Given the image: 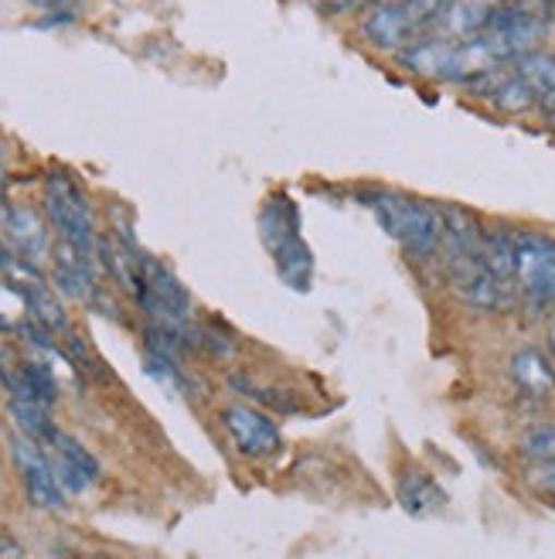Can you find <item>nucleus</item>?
<instances>
[{
    "mask_svg": "<svg viewBox=\"0 0 555 559\" xmlns=\"http://www.w3.org/2000/svg\"><path fill=\"white\" fill-rule=\"evenodd\" d=\"M365 202L375 212L378 226L396 242H402L412 257L439 253V242H443L439 205L412 199V194H396V191H375Z\"/></svg>",
    "mask_w": 555,
    "mask_h": 559,
    "instance_id": "1",
    "label": "nucleus"
},
{
    "mask_svg": "<svg viewBox=\"0 0 555 559\" xmlns=\"http://www.w3.org/2000/svg\"><path fill=\"white\" fill-rule=\"evenodd\" d=\"M45 212L48 222L59 233V239L72 242L79 253L96 257V222H93V205L82 194V188L72 181L65 171H48L45 178Z\"/></svg>",
    "mask_w": 555,
    "mask_h": 559,
    "instance_id": "2",
    "label": "nucleus"
},
{
    "mask_svg": "<svg viewBox=\"0 0 555 559\" xmlns=\"http://www.w3.org/2000/svg\"><path fill=\"white\" fill-rule=\"evenodd\" d=\"M515 287L535 314L555 304V239L545 233H515Z\"/></svg>",
    "mask_w": 555,
    "mask_h": 559,
    "instance_id": "3",
    "label": "nucleus"
},
{
    "mask_svg": "<svg viewBox=\"0 0 555 559\" xmlns=\"http://www.w3.org/2000/svg\"><path fill=\"white\" fill-rule=\"evenodd\" d=\"M141 304V311L154 321H191V294L181 280L174 276L171 266L147 257L141 260V290L133 297Z\"/></svg>",
    "mask_w": 555,
    "mask_h": 559,
    "instance_id": "4",
    "label": "nucleus"
},
{
    "mask_svg": "<svg viewBox=\"0 0 555 559\" xmlns=\"http://www.w3.org/2000/svg\"><path fill=\"white\" fill-rule=\"evenodd\" d=\"M221 427L229 430L236 451L242 457H253V461H263L269 454L280 451V430H276L273 419L256 409V406H245V403H236V406H226L221 409Z\"/></svg>",
    "mask_w": 555,
    "mask_h": 559,
    "instance_id": "5",
    "label": "nucleus"
},
{
    "mask_svg": "<svg viewBox=\"0 0 555 559\" xmlns=\"http://www.w3.org/2000/svg\"><path fill=\"white\" fill-rule=\"evenodd\" d=\"M11 451H14V461L21 467L24 491H27V498H32V506H38V509H62L65 506V491L59 488V481H55L45 447L17 433L14 443H11Z\"/></svg>",
    "mask_w": 555,
    "mask_h": 559,
    "instance_id": "6",
    "label": "nucleus"
},
{
    "mask_svg": "<svg viewBox=\"0 0 555 559\" xmlns=\"http://www.w3.org/2000/svg\"><path fill=\"white\" fill-rule=\"evenodd\" d=\"M0 236L17 260L38 263L48 253V226L32 205H8L0 215Z\"/></svg>",
    "mask_w": 555,
    "mask_h": 559,
    "instance_id": "7",
    "label": "nucleus"
},
{
    "mask_svg": "<svg viewBox=\"0 0 555 559\" xmlns=\"http://www.w3.org/2000/svg\"><path fill=\"white\" fill-rule=\"evenodd\" d=\"M362 35L369 45L382 51H402L406 45L415 41L409 21L402 17L399 4H372V11L362 21Z\"/></svg>",
    "mask_w": 555,
    "mask_h": 559,
    "instance_id": "8",
    "label": "nucleus"
},
{
    "mask_svg": "<svg viewBox=\"0 0 555 559\" xmlns=\"http://www.w3.org/2000/svg\"><path fill=\"white\" fill-rule=\"evenodd\" d=\"M450 59H454V41L439 38V35L415 38L412 45H406L399 51V66L415 75H423V79H447Z\"/></svg>",
    "mask_w": 555,
    "mask_h": 559,
    "instance_id": "9",
    "label": "nucleus"
},
{
    "mask_svg": "<svg viewBox=\"0 0 555 559\" xmlns=\"http://www.w3.org/2000/svg\"><path fill=\"white\" fill-rule=\"evenodd\" d=\"M511 379L524 396L532 400H548L555 393V369L552 358L539 348H521L511 355Z\"/></svg>",
    "mask_w": 555,
    "mask_h": 559,
    "instance_id": "10",
    "label": "nucleus"
},
{
    "mask_svg": "<svg viewBox=\"0 0 555 559\" xmlns=\"http://www.w3.org/2000/svg\"><path fill=\"white\" fill-rule=\"evenodd\" d=\"M293 236H300V212L287 194H273L260 212V239L266 246V253L273 257Z\"/></svg>",
    "mask_w": 555,
    "mask_h": 559,
    "instance_id": "11",
    "label": "nucleus"
},
{
    "mask_svg": "<svg viewBox=\"0 0 555 559\" xmlns=\"http://www.w3.org/2000/svg\"><path fill=\"white\" fill-rule=\"evenodd\" d=\"M511 72L521 79V86L535 96V103H555V55L552 51H524L511 59Z\"/></svg>",
    "mask_w": 555,
    "mask_h": 559,
    "instance_id": "12",
    "label": "nucleus"
},
{
    "mask_svg": "<svg viewBox=\"0 0 555 559\" xmlns=\"http://www.w3.org/2000/svg\"><path fill=\"white\" fill-rule=\"evenodd\" d=\"M396 491H399V506L409 515H433L447 506V491H443L423 471H406Z\"/></svg>",
    "mask_w": 555,
    "mask_h": 559,
    "instance_id": "13",
    "label": "nucleus"
},
{
    "mask_svg": "<svg viewBox=\"0 0 555 559\" xmlns=\"http://www.w3.org/2000/svg\"><path fill=\"white\" fill-rule=\"evenodd\" d=\"M487 14H491V4L484 0H450L447 14L436 24L439 38H450V41H467V38H478L487 24Z\"/></svg>",
    "mask_w": 555,
    "mask_h": 559,
    "instance_id": "14",
    "label": "nucleus"
},
{
    "mask_svg": "<svg viewBox=\"0 0 555 559\" xmlns=\"http://www.w3.org/2000/svg\"><path fill=\"white\" fill-rule=\"evenodd\" d=\"M273 263H276V273H280V280L287 287L293 290H311V280H314V257L307 242H303V236H293L290 242H283L280 249L273 253Z\"/></svg>",
    "mask_w": 555,
    "mask_h": 559,
    "instance_id": "15",
    "label": "nucleus"
},
{
    "mask_svg": "<svg viewBox=\"0 0 555 559\" xmlns=\"http://www.w3.org/2000/svg\"><path fill=\"white\" fill-rule=\"evenodd\" d=\"M481 263L497 284L515 287V233L508 229H484L481 236Z\"/></svg>",
    "mask_w": 555,
    "mask_h": 559,
    "instance_id": "16",
    "label": "nucleus"
},
{
    "mask_svg": "<svg viewBox=\"0 0 555 559\" xmlns=\"http://www.w3.org/2000/svg\"><path fill=\"white\" fill-rule=\"evenodd\" d=\"M8 413H11V424L17 427V433L27 437V440H35V443H41V447H48L51 437H55V430H59V427L51 424L48 406H41L35 400H17V396H11L8 400Z\"/></svg>",
    "mask_w": 555,
    "mask_h": 559,
    "instance_id": "17",
    "label": "nucleus"
},
{
    "mask_svg": "<svg viewBox=\"0 0 555 559\" xmlns=\"http://www.w3.org/2000/svg\"><path fill=\"white\" fill-rule=\"evenodd\" d=\"M402 17L409 21L412 27V35L415 38H423L430 32H436V24L443 21V14H447L450 8V0H396Z\"/></svg>",
    "mask_w": 555,
    "mask_h": 559,
    "instance_id": "18",
    "label": "nucleus"
},
{
    "mask_svg": "<svg viewBox=\"0 0 555 559\" xmlns=\"http://www.w3.org/2000/svg\"><path fill=\"white\" fill-rule=\"evenodd\" d=\"M494 75V72H491ZM487 75V82H491ZM491 103L497 109H505V114H524V109H532L535 106V96L521 86V79L511 72V75H502V79H494L491 82Z\"/></svg>",
    "mask_w": 555,
    "mask_h": 559,
    "instance_id": "19",
    "label": "nucleus"
},
{
    "mask_svg": "<svg viewBox=\"0 0 555 559\" xmlns=\"http://www.w3.org/2000/svg\"><path fill=\"white\" fill-rule=\"evenodd\" d=\"M48 447H51V454H59L62 461H69L89 485L99 481V461H96L75 437H69V433H62V430H55V437H51Z\"/></svg>",
    "mask_w": 555,
    "mask_h": 559,
    "instance_id": "20",
    "label": "nucleus"
},
{
    "mask_svg": "<svg viewBox=\"0 0 555 559\" xmlns=\"http://www.w3.org/2000/svg\"><path fill=\"white\" fill-rule=\"evenodd\" d=\"M521 454L529 464H555V427H529L521 433Z\"/></svg>",
    "mask_w": 555,
    "mask_h": 559,
    "instance_id": "21",
    "label": "nucleus"
},
{
    "mask_svg": "<svg viewBox=\"0 0 555 559\" xmlns=\"http://www.w3.org/2000/svg\"><path fill=\"white\" fill-rule=\"evenodd\" d=\"M48 464H51L55 481H59V488H62L65 495H82V491L89 488V481L82 478V474H79L69 461H62L59 454H51V457H48Z\"/></svg>",
    "mask_w": 555,
    "mask_h": 559,
    "instance_id": "22",
    "label": "nucleus"
},
{
    "mask_svg": "<svg viewBox=\"0 0 555 559\" xmlns=\"http://www.w3.org/2000/svg\"><path fill=\"white\" fill-rule=\"evenodd\" d=\"M0 385H4L11 396H21V389H24L21 361H17L11 352H0Z\"/></svg>",
    "mask_w": 555,
    "mask_h": 559,
    "instance_id": "23",
    "label": "nucleus"
},
{
    "mask_svg": "<svg viewBox=\"0 0 555 559\" xmlns=\"http://www.w3.org/2000/svg\"><path fill=\"white\" fill-rule=\"evenodd\" d=\"M529 481L555 498V464H529Z\"/></svg>",
    "mask_w": 555,
    "mask_h": 559,
    "instance_id": "24",
    "label": "nucleus"
},
{
    "mask_svg": "<svg viewBox=\"0 0 555 559\" xmlns=\"http://www.w3.org/2000/svg\"><path fill=\"white\" fill-rule=\"evenodd\" d=\"M375 4V0H327V8L330 11H358V8H372Z\"/></svg>",
    "mask_w": 555,
    "mask_h": 559,
    "instance_id": "25",
    "label": "nucleus"
},
{
    "mask_svg": "<svg viewBox=\"0 0 555 559\" xmlns=\"http://www.w3.org/2000/svg\"><path fill=\"white\" fill-rule=\"evenodd\" d=\"M484 4H505V0H484Z\"/></svg>",
    "mask_w": 555,
    "mask_h": 559,
    "instance_id": "26",
    "label": "nucleus"
},
{
    "mask_svg": "<svg viewBox=\"0 0 555 559\" xmlns=\"http://www.w3.org/2000/svg\"><path fill=\"white\" fill-rule=\"evenodd\" d=\"M552 361H555V334H552Z\"/></svg>",
    "mask_w": 555,
    "mask_h": 559,
    "instance_id": "27",
    "label": "nucleus"
},
{
    "mask_svg": "<svg viewBox=\"0 0 555 559\" xmlns=\"http://www.w3.org/2000/svg\"><path fill=\"white\" fill-rule=\"evenodd\" d=\"M96 559H109V556H96Z\"/></svg>",
    "mask_w": 555,
    "mask_h": 559,
    "instance_id": "28",
    "label": "nucleus"
}]
</instances>
